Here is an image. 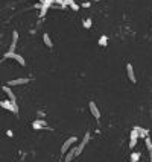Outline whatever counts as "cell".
Returning a JSON list of instances; mask_svg holds the SVG:
<instances>
[{
	"label": "cell",
	"instance_id": "6da1fadb",
	"mask_svg": "<svg viewBox=\"0 0 152 162\" xmlns=\"http://www.w3.org/2000/svg\"><path fill=\"white\" fill-rule=\"evenodd\" d=\"M0 106H2L3 109H6V111H11V112H14V114H18V106H17V103H12L11 100H2V102H0Z\"/></svg>",
	"mask_w": 152,
	"mask_h": 162
},
{
	"label": "cell",
	"instance_id": "7a4b0ae2",
	"mask_svg": "<svg viewBox=\"0 0 152 162\" xmlns=\"http://www.w3.org/2000/svg\"><path fill=\"white\" fill-rule=\"evenodd\" d=\"M3 58H5V59H14V61H17L20 65H24V64H26L24 58H23L21 55H18V53H15V52H6Z\"/></svg>",
	"mask_w": 152,
	"mask_h": 162
},
{
	"label": "cell",
	"instance_id": "3957f363",
	"mask_svg": "<svg viewBox=\"0 0 152 162\" xmlns=\"http://www.w3.org/2000/svg\"><path fill=\"white\" fill-rule=\"evenodd\" d=\"M76 141H78V138H76V137H70L69 139H66L64 144H62V147H61V153H62V155H66L67 150H70V147H72Z\"/></svg>",
	"mask_w": 152,
	"mask_h": 162
},
{
	"label": "cell",
	"instance_id": "277c9868",
	"mask_svg": "<svg viewBox=\"0 0 152 162\" xmlns=\"http://www.w3.org/2000/svg\"><path fill=\"white\" fill-rule=\"evenodd\" d=\"M138 139H140V137H138V130H137V127L134 126V129H132L131 133H129V148H134Z\"/></svg>",
	"mask_w": 152,
	"mask_h": 162
},
{
	"label": "cell",
	"instance_id": "5b68a950",
	"mask_svg": "<svg viewBox=\"0 0 152 162\" xmlns=\"http://www.w3.org/2000/svg\"><path fill=\"white\" fill-rule=\"evenodd\" d=\"M88 108H90V112H91V115H93L96 120H99V118H100V111H99L97 105H96L94 102H90V103H88Z\"/></svg>",
	"mask_w": 152,
	"mask_h": 162
},
{
	"label": "cell",
	"instance_id": "8992f818",
	"mask_svg": "<svg viewBox=\"0 0 152 162\" xmlns=\"http://www.w3.org/2000/svg\"><path fill=\"white\" fill-rule=\"evenodd\" d=\"M29 82V79L28 77H20V79H12L8 82V86H14V85H24V84H28Z\"/></svg>",
	"mask_w": 152,
	"mask_h": 162
},
{
	"label": "cell",
	"instance_id": "52a82bcc",
	"mask_svg": "<svg viewBox=\"0 0 152 162\" xmlns=\"http://www.w3.org/2000/svg\"><path fill=\"white\" fill-rule=\"evenodd\" d=\"M3 92L6 94V96H8V100H11L12 103H17V97H15V94L14 92H12V89L9 88V86H3Z\"/></svg>",
	"mask_w": 152,
	"mask_h": 162
},
{
	"label": "cell",
	"instance_id": "ba28073f",
	"mask_svg": "<svg viewBox=\"0 0 152 162\" xmlns=\"http://www.w3.org/2000/svg\"><path fill=\"white\" fill-rule=\"evenodd\" d=\"M126 73H128V79L131 80L132 84H135V73H134V68H132V64H126Z\"/></svg>",
	"mask_w": 152,
	"mask_h": 162
},
{
	"label": "cell",
	"instance_id": "9c48e42d",
	"mask_svg": "<svg viewBox=\"0 0 152 162\" xmlns=\"http://www.w3.org/2000/svg\"><path fill=\"white\" fill-rule=\"evenodd\" d=\"M76 156V147H73V148H70V150L67 152V155H66V158H64V162H72Z\"/></svg>",
	"mask_w": 152,
	"mask_h": 162
},
{
	"label": "cell",
	"instance_id": "30bf717a",
	"mask_svg": "<svg viewBox=\"0 0 152 162\" xmlns=\"http://www.w3.org/2000/svg\"><path fill=\"white\" fill-rule=\"evenodd\" d=\"M32 127H34L35 130H40V129L47 127V124H46V121H44V120H35L34 123H32Z\"/></svg>",
	"mask_w": 152,
	"mask_h": 162
},
{
	"label": "cell",
	"instance_id": "8fae6325",
	"mask_svg": "<svg viewBox=\"0 0 152 162\" xmlns=\"http://www.w3.org/2000/svg\"><path fill=\"white\" fill-rule=\"evenodd\" d=\"M17 41H18V31H14V32H12V44H11V49H9V52H15Z\"/></svg>",
	"mask_w": 152,
	"mask_h": 162
},
{
	"label": "cell",
	"instance_id": "7c38bea8",
	"mask_svg": "<svg viewBox=\"0 0 152 162\" xmlns=\"http://www.w3.org/2000/svg\"><path fill=\"white\" fill-rule=\"evenodd\" d=\"M137 127V130H138V137H140V138H148L149 137V130L148 129H145V127H140V126H135Z\"/></svg>",
	"mask_w": 152,
	"mask_h": 162
},
{
	"label": "cell",
	"instance_id": "4fadbf2b",
	"mask_svg": "<svg viewBox=\"0 0 152 162\" xmlns=\"http://www.w3.org/2000/svg\"><path fill=\"white\" fill-rule=\"evenodd\" d=\"M43 41H44V44H46L47 47H52V46H53V43H52V39H50L49 33H43Z\"/></svg>",
	"mask_w": 152,
	"mask_h": 162
},
{
	"label": "cell",
	"instance_id": "5bb4252c",
	"mask_svg": "<svg viewBox=\"0 0 152 162\" xmlns=\"http://www.w3.org/2000/svg\"><path fill=\"white\" fill-rule=\"evenodd\" d=\"M88 141H90V132H87V133L84 135V138H82V141H81V144H79V145L85 148V145L88 144Z\"/></svg>",
	"mask_w": 152,
	"mask_h": 162
},
{
	"label": "cell",
	"instance_id": "9a60e30c",
	"mask_svg": "<svg viewBox=\"0 0 152 162\" xmlns=\"http://www.w3.org/2000/svg\"><path fill=\"white\" fill-rule=\"evenodd\" d=\"M138 161H140V153L138 152L131 153V162H138Z\"/></svg>",
	"mask_w": 152,
	"mask_h": 162
},
{
	"label": "cell",
	"instance_id": "2e32d148",
	"mask_svg": "<svg viewBox=\"0 0 152 162\" xmlns=\"http://www.w3.org/2000/svg\"><path fill=\"white\" fill-rule=\"evenodd\" d=\"M91 24H93L91 18H85V20H84V28H85V29H90Z\"/></svg>",
	"mask_w": 152,
	"mask_h": 162
},
{
	"label": "cell",
	"instance_id": "e0dca14e",
	"mask_svg": "<svg viewBox=\"0 0 152 162\" xmlns=\"http://www.w3.org/2000/svg\"><path fill=\"white\" fill-rule=\"evenodd\" d=\"M107 41H108V38H107L105 35H104V36H100V38H99V46H104V47H105V46L108 44Z\"/></svg>",
	"mask_w": 152,
	"mask_h": 162
},
{
	"label": "cell",
	"instance_id": "ac0fdd59",
	"mask_svg": "<svg viewBox=\"0 0 152 162\" xmlns=\"http://www.w3.org/2000/svg\"><path fill=\"white\" fill-rule=\"evenodd\" d=\"M145 144H146V148H148V150H151V148H152V141H151L149 137L145 138Z\"/></svg>",
	"mask_w": 152,
	"mask_h": 162
},
{
	"label": "cell",
	"instance_id": "d6986e66",
	"mask_svg": "<svg viewBox=\"0 0 152 162\" xmlns=\"http://www.w3.org/2000/svg\"><path fill=\"white\" fill-rule=\"evenodd\" d=\"M72 3H75V0H62V6H70Z\"/></svg>",
	"mask_w": 152,
	"mask_h": 162
},
{
	"label": "cell",
	"instance_id": "ffe728a7",
	"mask_svg": "<svg viewBox=\"0 0 152 162\" xmlns=\"http://www.w3.org/2000/svg\"><path fill=\"white\" fill-rule=\"evenodd\" d=\"M70 8H72L73 11H79V5H78V3H72Z\"/></svg>",
	"mask_w": 152,
	"mask_h": 162
},
{
	"label": "cell",
	"instance_id": "44dd1931",
	"mask_svg": "<svg viewBox=\"0 0 152 162\" xmlns=\"http://www.w3.org/2000/svg\"><path fill=\"white\" fill-rule=\"evenodd\" d=\"M149 159H151V162H152V148L149 150Z\"/></svg>",
	"mask_w": 152,
	"mask_h": 162
},
{
	"label": "cell",
	"instance_id": "7402d4cb",
	"mask_svg": "<svg viewBox=\"0 0 152 162\" xmlns=\"http://www.w3.org/2000/svg\"><path fill=\"white\" fill-rule=\"evenodd\" d=\"M93 2H100V0H93Z\"/></svg>",
	"mask_w": 152,
	"mask_h": 162
}]
</instances>
